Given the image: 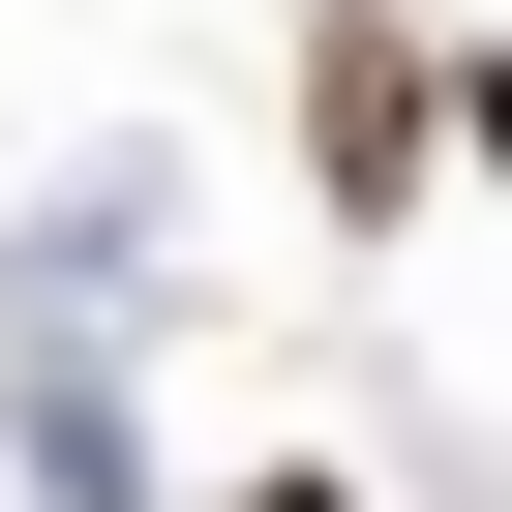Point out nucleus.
I'll return each instance as SVG.
<instances>
[{
	"label": "nucleus",
	"mask_w": 512,
	"mask_h": 512,
	"mask_svg": "<svg viewBox=\"0 0 512 512\" xmlns=\"http://www.w3.org/2000/svg\"><path fill=\"white\" fill-rule=\"evenodd\" d=\"M452 151H482V181H512V61H482V91H452Z\"/></svg>",
	"instance_id": "nucleus-2"
},
{
	"label": "nucleus",
	"mask_w": 512,
	"mask_h": 512,
	"mask_svg": "<svg viewBox=\"0 0 512 512\" xmlns=\"http://www.w3.org/2000/svg\"><path fill=\"white\" fill-rule=\"evenodd\" d=\"M422 151H452V31L332 0V31H302V181H332V211H422Z\"/></svg>",
	"instance_id": "nucleus-1"
},
{
	"label": "nucleus",
	"mask_w": 512,
	"mask_h": 512,
	"mask_svg": "<svg viewBox=\"0 0 512 512\" xmlns=\"http://www.w3.org/2000/svg\"><path fill=\"white\" fill-rule=\"evenodd\" d=\"M241 512H362V482H302V452H272V482H241Z\"/></svg>",
	"instance_id": "nucleus-3"
}]
</instances>
